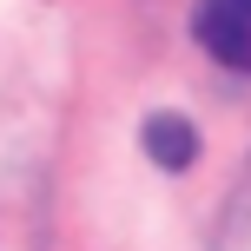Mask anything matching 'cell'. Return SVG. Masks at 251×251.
Masks as SVG:
<instances>
[{"label": "cell", "instance_id": "2", "mask_svg": "<svg viewBox=\"0 0 251 251\" xmlns=\"http://www.w3.org/2000/svg\"><path fill=\"white\" fill-rule=\"evenodd\" d=\"M139 146H146V159L159 165V172H185V165L199 159V132H192V119H178V113H152L139 126Z\"/></svg>", "mask_w": 251, "mask_h": 251}, {"label": "cell", "instance_id": "1", "mask_svg": "<svg viewBox=\"0 0 251 251\" xmlns=\"http://www.w3.org/2000/svg\"><path fill=\"white\" fill-rule=\"evenodd\" d=\"M192 40L231 73H251V0H199L192 7Z\"/></svg>", "mask_w": 251, "mask_h": 251}]
</instances>
